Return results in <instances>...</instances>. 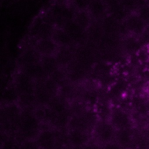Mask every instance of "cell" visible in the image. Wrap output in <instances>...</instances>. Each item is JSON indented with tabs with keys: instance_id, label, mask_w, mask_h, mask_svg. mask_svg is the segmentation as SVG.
<instances>
[{
	"instance_id": "9c48e42d",
	"label": "cell",
	"mask_w": 149,
	"mask_h": 149,
	"mask_svg": "<svg viewBox=\"0 0 149 149\" xmlns=\"http://www.w3.org/2000/svg\"><path fill=\"white\" fill-rule=\"evenodd\" d=\"M136 13L146 23H149V4L140 7Z\"/></svg>"
},
{
	"instance_id": "6da1fadb",
	"label": "cell",
	"mask_w": 149,
	"mask_h": 149,
	"mask_svg": "<svg viewBox=\"0 0 149 149\" xmlns=\"http://www.w3.org/2000/svg\"><path fill=\"white\" fill-rule=\"evenodd\" d=\"M67 136L69 146L73 147H83L90 139V134L77 130L67 129Z\"/></svg>"
},
{
	"instance_id": "ba28073f",
	"label": "cell",
	"mask_w": 149,
	"mask_h": 149,
	"mask_svg": "<svg viewBox=\"0 0 149 149\" xmlns=\"http://www.w3.org/2000/svg\"><path fill=\"white\" fill-rule=\"evenodd\" d=\"M119 2L131 13H136L138 9L137 0H119Z\"/></svg>"
},
{
	"instance_id": "5b68a950",
	"label": "cell",
	"mask_w": 149,
	"mask_h": 149,
	"mask_svg": "<svg viewBox=\"0 0 149 149\" xmlns=\"http://www.w3.org/2000/svg\"><path fill=\"white\" fill-rule=\"evenodd\" d=\"M58 45L54 41L45 40L38 44V50L45 56H53L58 52Z\"/></svg>"
},
{
	"instance_id": "8992f818",
	"label": "cell",
	"mask_w": 149,
	"mask_h": 149,
	"mask_svg": "<svg viewBox=\"0 0 149 149\" xmlns=\"http://www.w3.org/2000/svg\"><path fill=\"white\" fill-rule=\"evenodd\" d=\"M91 8L94 15L99 19L107 14V6L104 0H92Z\"/></svg>"
},
{
	"instance_id": "7c38bea8",
	"label": "cell",
	"mask_w": 149,
	"mask_h": 149,
	"mask_svg": "<svg viewBox=\"0 0 149 149\" xmlns=\"http://www.w3.org/2000/svg\"><path fill=\"white\" fill-rule=\"evenodd\" d=\"M104 1L107 6L119 2V0H104Z\"/></svg>"
},
{
	"instance_id": "7a4b0ae2",
	"label": "cell",
	"mask_w": 149,
	"mask_h": 149,
	"mask_svg": "<svg viewBox=\"0 0 149 149\" xmlns=\"http://www.w3.org/2000/svg\"><path fill=\"white\" fill-rule=\"evenodd\" d=\"M107 14L117 22H121L126 21L132 13L118 2L107 6Z\"/></svg>"
},
{
	"instance_id": "3957f363",
	"label": "cell",
	"mask_w": 149,
	"mask_h": 149,
	"mask_svg": "<svg viewBox=\"0 0 149 149\" xmlns=\"http://www.w3.org/2000/svg\"><path fill=\"white\" fill-rule=\"evenodd\" d=\"M23 120H22L21 119V122L19 127L20 130H22V132L23 133L24 135L27 134V136H31L33 134V131L36 132V128L38 126V124L36 121L38 120L35 116L28 115L24 116Z\"/></svg>"
},
{
	"instance_id": "52a82bcc",
	"label": "cell",
	"mask_w": 149,
	"mask_h": 149,
	"mask_svg": "<svg viewBox=\"0 0 149 149\" xmlns=\"http://www.w3.org/2000/svg\"><path fill=\"white\" fill-rule=\"evenodd\" d=\"M101 19V24L105 29H118L119 22L113 18L112 16L107 14Z\"/></svg>"
},
{
	"instance_id": "8fae6325",
	"label": "cell",
	"mask_w": 149,
	"mask_h": 149,
	"mask_svg": "<svg viewBox=\"0 0 149 149\" xmlns=\"http://www.w3.org/2000/svg\"><path fill=\"white\" fill-rule=\"evenodd\" d=\"M82 149H99L96 145L93 143H87L82 147Z\"/></svg>"
},
{
	"instance_id": "277c9868",
	"label": "cell",
	"mask_w": 149,
	"mask_h": 149,
	"mask_svg": "<svg viewBox=\"0 0 149 149\" xmlns=\"http://www.w3.org/2000/svg\"><path fill=\"white\" fill-rule=\"evenodd\" d=\"M126 22L129 30L135 32L143 31L147 24L136 13L130 14Z\"/></svg>"
},
{
	"instance_id": "30bf717a",
	"label": "cell",
	"mask_w": 149,
	"mask_h": 149,
	"mask_svg": "<svg viewBox=\"0 0 149 149\" xmlns=\"http://www.w3.org/2000/svg\"><path fill=\"white\" fill-rule=\"evenodd\" d=\"M22 149H42L36 141H29L23 145Z\"/></svg>"
}]
</instances>
